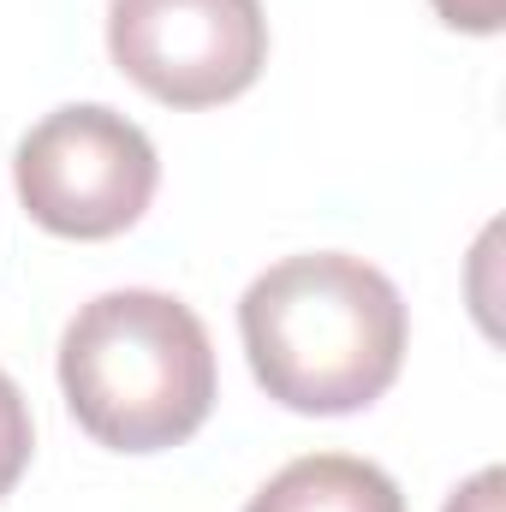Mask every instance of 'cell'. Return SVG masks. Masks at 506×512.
Returning a JSON list of instances; mask_svg holds the SVG:
<instances>
[{"instance_id": "6da1fadb", "label": "cell", "mask_w": 506, "mask_h": 512, "mask_svg": "<svg viewBox=\"0 0 506 512\" xmlns=\"http://www.w3.org/2000/svg\"><path fill=\"white\" fill-rule=\"evenodd\" d=\"M239 334L262 393L304 417L376 405L405 364V298L346 251L286 256L239 298Z\"/></svg>"}, {"instance_id": "7a4b0ae2", "label": "cell", "mask_w": 506, "mask_h": 512, "mask_svg": "<svg viewBox=\"0 0 506 512\" xmlns=\"http://www.w3.org/2000/svg\"><path fill=\"white\" fill-rule=\"evenodd\" d=\"M60 387L78 429L114 453L191 441L215 411V346L173 292H102L60 340Z\"/></svg>"}, {"instance_id": "8992f818", "label": "cell", "mask_w": 506, "mask_h": 512, "mask_svg": "<svg viewBox=\"0 0 506 512\" xmlns=\"http://www.w3.org/2000/svg\"><path fill=\"white\" fill-rule=\"evenodd\" d=\"M30 447H36L30 405H24L18 382L0 370V495H12V483L24 477V465H30Z\"/></svg>"}, {"instance_id": "52a82bcc", "label": "cell", "mask_w": 506, "mask_h": 512, "mask_svg": "<svg viewBox=\"0 0 506 512\" xmlns=\"http://www.w3.org/2000/svg\"><path fill=\"white\" fill-rule=\"evenodd\" d=\"M441 12V24L453 30H471V36H495L506 18V0H429Z\"/></svg>"}, {"instance_id": "ba28073f", "label": "cell", "mask_w": 506, "mask_h": 512, "mask_svg": "<svg viewBox=\"0 0 506 512\" xmlns=\"http://www.w3.org/2000/svg\"><path fill=\"white\" fill-rule=\"evenodd\" d=\"M501 489H506V477L489 465V471H477L465 489H453L447 512H501Z\"/></svg>"}, {"instance_id": "277c9868", "label": "cell", "mask_w": 506, "mask_h": 512, "mask_svg": "<svg viewBox=\"0 0 506 512\" xmlns=\"http://www.w3.org/2000/svg\"><path fill=\"white\" fill-rule=\"evenodd\" d=\"M108 54L167 108H221L268 60L262 0H108Z\"/></svg>"}, {"instance_id": "5b68a950", "label": "cell", "mask_w": 506, "mask_h": 512, "mask_svg": "<svg viewBox=\"0 0 506 512\" xmlns=\"http://www.w3.org/2000/svg\"><path fill=\"white\" fill-rule=\"evenodd\" d=\"M245 512H405L399 483L352 453H310L268 477Z\"/></svg>"}, {"instance_id": "3957f363", "label": "cell", "mask_w": 506, "mask_h": 512, "mask_svg": "<svg viewBox=\"0 0 506 512\" xmlns=\"http://www.w3.org/2000/svg\"><path fill=\"white\" fill-rule=\"evenodd\" d=\"M18 203L60 239H114L149 209L161 161L143 126L102 102L54 108L12 155Z\"/></svg>"}]
</instances>
